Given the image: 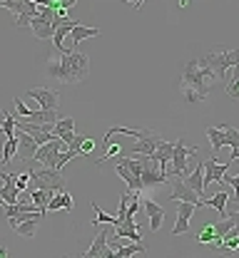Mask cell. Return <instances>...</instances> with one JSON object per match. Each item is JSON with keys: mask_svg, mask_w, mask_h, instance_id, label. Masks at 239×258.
Wrapping results in <instances>:
<instances>
[{"mask_svg": "<svg viewBox=\"0 0 239 258\" xmlns=\"http://www.w3.org/2000/svg\"><path fill=\"white\" fill-rule=\"evenodd\" d=\"M184 184H187L189 189H195L200 196L205 194V186H207L205 184V159H200V164L195 166V171H192L189 176H184Z\"/></svg>", "mask_w": 239, "mask_h": 258, "instance_id": "cell-20", "label": "cell"}, {"mask_svg": "<svg viewBox=\"0 0 239 258\" xmlns=\"http://www.w3.org/2000/svg\"><path fill=\"white\" fill-rule=\"evenodd\" d=\"M195 157H200V149L197 147H187L184 144V139H179V142H174V152H172V171L170 176H189V159H195Z\"/></svg>", "mask_w": 239, "mask_h": 258, "instance_id": "cell-4", "label": "cell"}, {"mask_svg": "<svg viewBox=\"0 0 239 258\" xmlns=\"http://www.w3.org/2000/svg\"><path fill=\"white\" fill-rule=\"evenodd\" d=\"M112 236H115V238H120V236H122V238H130V241H142V233L137 231L135 216H127L122 224L112 231Z\"/></svg>", "mask_w": 239, "mask_h": 258, "instance_id": "cell-19", "label": "cell"}, {"mask_svg": "<svg viewBox=\"0 0 239 258\" xmlns=\"http://www.w3.org/2000/svg\"><path fill=\"white\" fill-rule=\"evenodd\" d=\"M130 199H132V194H122V196H120V201H117V216H120V221H125V216H127Z\"/></svg>", "mask_w": 239, "mask_h": 258, "instance_id": "cell-38", "label": "cell"}, {"mask_svg": "<svg viewBox=\"0 0 239 258\" xmlns=\"http://www.w3.org/2000/svg\"><path fill=\"white\" fill-rule=\"evenodd\" d=\"M90 72V57L85 52H68L60 62H50V75L65 85H77Z\"/></svg>", "mask_w": 239, "mask_h": 258, "instance_id": "cell-2", "label": "cell"}, {"mask_svg": "<svg viewBox=\"0 0 239 258\" xmlns=\"http://www.w3.org/2000/svg\"><path fill=\"white\" fill-rule=\"evenodd\" d=\"M90 37H100V28H87V25H77L75 30L70 32V40L75 42V45H80L82 40H90Z\"/></svg>", "mask_w": 239, "mask_h": 258, "instance_id": "cell-27", "label": "cell"}, {"mask_svg": "<svg viewBox=\"0 0 239 258\" xmlns=\"http://www.w3.org/2000/svg\"><path fill=\"white\" fill-rule=\"evenodd\" d=\"M127 3H135V0H127Z\"/></svg>", "mask_w": 239, "mask_h": 258, "instance_id": "cell-46", "label": "cell"}, {"mask_svg": "<svg viewBox=\"0 0 239 258\" xmlns=\"http://www.w3.org/2000/svg\"><path fill=\"white\" fill-rule=\"evenodd\" d=\"M234 219H237V226H239V211H237V214H234Z\"/></svg>", "mask_w": 239, "mask_h": 258, "instance_id": "cell-45", "label": "cell"}, {"mask_svg": "<svg viewBox=\"0 0 239 258\" xmlns=\"http://www.w3.org/2000/svg\"><path fill=\"white\" fill-rule=\"evenodd\" d=\"M28 97H33L40 109H58V104H60L58 92L50 87H33V90H28Z\"/></svg>", "mask_w": 239, "mask_h": 258, "instance_id": "cell-11", "label": "cell"}, {"mask_svg": "<svg viewBox=\"0 0 239 258\" xmlns=\"http://www.w3.org/2000/svg\"><path fill=\"white\" fill-rule=\"evenodd\" d=\"M95 149H98V142L90 137V134H82V144H80V157H90V154H95Z\"/></svg>", "mask_w": 239, "mask_h": 258, "instance_id": "cell-36", "label": "cell"}, {"mask_svg": "<svg viewBox=\"0 0 239 258\" xmlns=\"http://www.w3.org/2000/svg\"><path fill=\"white\" fill-rule=\"evenodd\" d=\"M92 209H95V214H98V219L92 221L95 226H98V224H112L115 228H117V226L122 224V221H120V216H110V214H105V211H100V206H98L95 201H92Z\"/></svg>", "mask_w": 239, "mask_h": 258, "instance_id": "cell-33", "label": "cell"}, {"mask_svg": "<svg viewBox=\"0 0 239 258\" xmlns=\"http://www.w3.org/2000/svg\"><path fill=\"white\" fill-rule=\"evenodd\" d=\"M122 164H125V166H130V171H132V174H137V176H142V171H145V166H147V164H150V157H145V159H127V157H122Z\"/></svg>", "mask_w": 239, "mask_h": 258, "instance_id": "cell-32", "label": "cell"}, {"mask_svg": "<svg viewBox=\"0 0 239 258\" xmlns=\"http://www.w3.org/2000/svg\"><path fill=\"white\" fill-rule=\"evenodd\" d=\"M202 62L217 75V80H219L222 85H227L229 70L239 62V47L237 50H224V52H207L205 57H202Z\"/></svg>", "mask_w": 239, "mask_h": 258, "instance_id": "cell-3", "label": "cell"}, {"mask_svg": "<svg viewBox=\"0 0 239 258\" xmlns=\"http://www.w3.org/2000/svg\"><path fill=\"white\" fill-rule=\"evenodd\" d=\"M28 171H30V179H33L40 189H55V191H63V189H65V181H63L60 169H53V166H40V169H35V166H30Z\"/></svg>", "mask_w": 239, "mask_h": 258, "instance_id": "cell-5", "label": "cell"}, {"mask_svg": "<svg viewBox=\"0 0 239 258\" xmlns=\"http://www.w3.org/2000/svg\"><path fill=\"white\" fill-rule=\"evenodd\" d=\"M60 139H63V142H65V144H72V142H75V139H77V134H75V129H72V132H65V134H60Z\"/></svg>", "mask_w": 239, "mask_h": 258, "instance_id": "cell-42", "label": "cell"}, {"mask_svg": "<svg viewBox=\"0 0 239 258\" xmlns=\"http://www.w3.org/2000/svg\"><path fill=\"white\" fill-rule=\"evenodd\" d=\"M234 161H224V164H219V159L217 157H209V159H205V184H212V181H222L224 179V174L229 171V166H232Z\"/></svg>", "mask_w": 239, "mask_h": 258, "instance_id": "cell-12", "label": "cell"}, {"mask_svg": "<svg viewBox=\"0 0 239 258\" xmlns=\"http://www.w3.org/2000/svg\"><path fill=\"white\" fill-rule=\"evenodd\" d=\"M8 256V248H0V258H5Z\"/></svg>", "mask_w": 239, "mask_h": 258, "instance_id": "cell-44", "label": "cell"}, {"mask_svg": "<svg viewBox=\"0 0 239 258\" xmlns=\"http://www.w3.org/2000/svg\"><path fill=\"white\" fill-rule=\"evenodd\" d=\"M15 154H18V134L8 137V142H5V147H3V161H5V164H10Z\"/></svg>", "mask_w": 239, "mask_h": 258, "instance_id": "cell-31", "label": "cell"}, {"mask_svg": "<svg viewBox=\"0 0 239 258\" xmlns=\"http://www.w3.org/2000/svg\"><path fill=\"white\" fill-rule=\"evenodd\" d=\"M155 164H157V161H150V164L145 166L142 176H139V179H142V186H145V189H150V186H160V184H165V181L170 179L167 174H162L160 169H155Z\"/></svg>", "mask_w": 239, "mask_h": 258, "instance_id": "cell-17", "label": "cell"}, {"mask_svg": "<svg viewBox=\"0 0 239 258\" xmlns=\"http://www.w3.org/2000/svg\"><path fill=\"white\" fill-rule=\"evenodd\" d=\"M237 85H239V62L234 64L232 70H229V80H227V92H229V90H234Z\"/></svg>", "mask_w": 239, "mask_h": 258, "instance_id": "cell-40", "label": "cell"}, {"mask_svg": "<svg viewBox=\"0 0 239 258\" xmlns=\"http://www.w3.org/2000/svg\"><path fill=\"white\" fill-rule=\"evenodd\" d=\"M75 3H77V0H63V3H58V5H60V8H65V10H68V8H72V5H75Z\"/></svg>", "mask_w": 239, "mask_h": 258, "instance_id": "cell-43", "label": "cell"}, {"mask_svg": "<svg viewBox=\"0 0 239 258\" xmlns=\"http://www.w3.org/2000/svg\"><path fill=\"white\" fill-rule=\"evenodd\" d=\"M224 134H227V144L232 147V157L229 161L239 159V129L237 127H224Z\"/></svg>", "mask_w": 239, "mask_h": 258, "instance_id": "cell-30", "label": "cell"}, {"mask_svg": "<svg viewBox=\"0 0 239 258\" xmlns=\"http://www.w3.org/2000/svg\"><path fill=\"white\" fill-rule=\"evenodd\" d=\"M142 206H145V211H147L150 228H152V231H160V228H162V221H165V209H162L157 201H152V199H145Z\"/></svg>", "mask_w": 239, "mask_h": 258, "instance_id": "cell-16", "label": "cell"}, {"mask_svg": "<svg viewBox=\"0 0 239 258\" xmlns=\"http://www.w3.org/2000/svg\"><path fill=\"white\" fill-rule=\"evenodd\" d=\"M170 181H172V191H170L172 201H192V204H200V194L195 191V189H189L182 176H172Z\"/></svg>", "mask_w": 239, "mask_h": 258, "instance_id": "cell-13", "label": "cell"}, {"mask_svg": "<svg viewBox=\"0 0 239 258\" xmlns=\"http://www.w3.org/2000/svg\"><path fill=\"white\" fill-rule=\"evenodd\" d=\"M77 25H80V20H75V18H65V20H60V23L55 25V32H53V45L60 50V55H68V50L63 47V40H65V37H68Z\"/></svg>", "mask_w": 239, "mask_h": 258, "instance_id": "cell-15", "label": "cell"}, {"mask_svg": "<svg viewBox=\"0 0 239 258\" xmlns=\"http://www.w3.org/2000/svg\"><path fill=\"white\" fill-rule=\"evenodd\" d=\"M15 134H18V154H20V159L25 161H33L35 152H37V142H35V137L30 132H25V129H18L15 127Z\"/></svg>", "mask_w": 239, "mask_h": 258, "instance_id": "cell-14", "label": "cell"}, {"mask_svg": "<svg viewBox=\"0 0 239 258\" xmlns=\"http://www.w3.org/2000/svg\"><path fill=\"white\" fill-rule=\"evenodd\" d=\"M207 139L212 144V152L217 154L222 147H227V134H224V127H209L207 129Z\"/></svg>", "mask_w": 239, "mask_h": 258, "instance_id": "cell-26", "label": "cell"}, {"mask_svg": "<svg viewBox=\"0 0 239 258\" xmlns=\"http://www.w3.org/2000/svg\"><path fill=\"white\" fill-rule=\"evenodd\" d=\"M162 142H165V139H162V134L150 132V129H142L139 139H137V142L130 147V149H127V152H130V154H142V157H152Z\"/></svg>", "mask_w": 239, "mask_h": 258, "instance_id": "cell-9", "label": "cell"}, {"mask_svg": "<svg viewBox=\"0 0 239 258\" xmlns=\"http://www.w3.org/2000/svg\"><path fill=\"white\" fill-rule=\"evenodd\" d=\"M227 201H229V194L227 191H217L212 199H205V201L200 199L197 209H200V206H209V209H214V211L219 214V219H224V216H229V214H227Z\"/></svg>", "mask_w": 239, "mask_h": 258, "instance_id": "cell-18", "label": "cell"}, {"mask_svg": "<svg viewBox=\"0 0 239 258\" xmlns=\"http://www.w3.org/2000/svg\"><path fill=\"white\" fill-rule=\"evenodd\" d=\"M177 221H174V228H172V236H179V233H187L189 231V219L192 214L197 211V204L192 201H177Z\"/></svg>", "mask_w": 239, "mask_h": 258, "instance_id": "cell-10", "label": "cell"}, {"mask_svg": "<svg viewBox=\"0 0 239 258\" xmlns=\"http://www.w3.org/2000/svg\"><path fill=\"white\" fill-rule=\"evenodd\" d=\"M15 124H18V117H13V114L3 112V122H0V129H3V134H5V137H13V134H15Z\"/></svg>", "mask_w": 239, "mask_h": 258, "instance_id": "cell-35", "label": "cell"}, {"mask_svg": "<svg viewBox=\"0 0 239 258\" xmlns=\"http://www.w3.org/2000/svg\"><path fill=\"white\" fill-rule=\"evenodd\" d=\"M13 102H15V109H18V117H20V119H30V114H33V109H28V107L23 104V99H20V97H13Z\"/></svg>", "mask_w": 239, "mask_h": 258, "instance_id": "cell-39", "label": "cell"}, {"mask_svg": "<svg viewBox=\"0 0 239 258\" xmlns=\"http://www.w3.org/2000/svg\"><path fill=\"white\" fill-rule=\"evenodd\" d=\"M55 194H58L55 189H40V186L30 191V199H33V204H35V206L40 209V214H42V216L47 214V201H50V199H53Z\"/></svg>", "mask_w": 239, "mask_h": 258, "instance_id": "cell-25", "label": "cell"}, {"mask_svg": "<svg viewBox=\"0 0 239 258\" xmlns=\"http://www.w3.org/2000/svg\"><path fill=\"white\" fill-rule=\"evenodd\" d=\"M112 231H115V226L107 224V228H103V231L95 236L92 246L82 253V258H117V251H115L112 246H107V241H110Z\"/></svg>", "mask_w": 239, "mask_h": 258, "instance_id": "cell-7", "label": "cell"}, {"mask_svg": "<svg viewBox=\"0 0 239 258\" xmlns=\"http://www.w3.org/2000/svg\"><path fill=\"white\" fill-rule=\"evenodd\" d=\"M214 80H217V75L202 60H189L187 67H184V75H182V87H184L187 99L189 102H202V99H207Z\"/></svg>", "mask_w": 239, "mask_h": 258, "instance_id": "cell-1", "label": "cell"}, {"mask_svg": "<svg viewBox=\"0 0 239 258\" xmlns=\"http://www.w3.org/2000/svg\"><path fill=\"white\" fill-rule=\"evenodd\" d=\"M219 253H232V251H239V226H232L224 236H222V243L217 246Z\"/></svg>", "mask_w": 239, "mask_h": 258, "instance_id": "cell-23", "label": "cell"}, {"mask_svg": "<svg viewBox=\"0 0 239 258\" xmlns=\"http://www.w3.org/2000/svg\"><path fill=\"white\" fill-rule=\"evenodd\" d=\"M172 152H174V144H172V142H162V144L157 147V152L150 157L152 161L160 164V171H162V174H167V164L172 161ZM167 176H170V174H167Z\"/></svg>", "mask_w": 239, "mask_h": 258, "instance_id": "cell-21", "label": "cell"}, {"mask_svg": "<svg viewBox=\"0 0 239 258\" xmlns=\"http://www.w3.org/2000/svg\"><path fill=\"white\" fill-rule=\"evenodd\" d=\"M40 219H45L40 211H25V214H20V216H10L8 224H10V228H13L18 236H23V238H33L35 231H37Z\"/></svg>", "mask_w": 239, "mask_h": 258, "instance_id": "cell-6", "label": "cell"}, {"mask_svg": "<svg viewBox=\"0 0 239 258\" xmlns=\"http://www.w3.org/2000/svg\"><path fill=\"white\" fill-rule=\"evenodd\" d=\"M63 147H68V144H65L60 137H55L53 142L37 147L33 161H37L40 166H53V169H58V159H60V154H63Z\"/></svg>", "mask_w": 239, "mask_h": 258, "instance_id": "cell-8", "label": "cell"}, {"mask_svg": "<svg viewBox=\"0 0 239 258\" xmlns=\"http://www.w3.org/2000/svg\"><path fill=\"white\" fill-rule=\"evenodd\" d=\"M75 129V119L72 117H63V119H58L55 122V127H53V134H65V132H72Z\"/></svg>", "mask_w": 239, "mask_h": 258, "instance_id": "cell-37", "label": "cell"}, {"mask_svg": "<svg viewBox=\"0 0 239 258\" xmlns=\"http://www.w3.org/2000/svg\"><path fill=\"white\" fill-rule=\"evenodd\" d=\"M28 181H30V171H25V174H18V176H15V186H18L20 191H25V189H28Z\"/></svg>", "mask_w": 239, "mask_h": 258, "instance_id": "cell-41", "label": "cell"}, {"mask_svg": "<svg viewBox=\"0 0 239 258\" xmlns=\"http://www.w3.org/2000/svg\"><path fill=\"white\" fill-rule=\"evenodd\" d=\"M214 241H217V228H214V224H207L197 233V243H214Z\"/></svg>", "mask_w": 239, "mask_h": 258, "instance_id": "cell-34", "label": "cell"}, {"mask_svg": "<svg viewBox=\"0 0 239 258\" xmlns=\"http://www.w3.org/2000/svg\"><path fill=\"white\" fill-rule=\"evenodd\" d=\"M60 209H65V211H72V209H75V201H72V196H70L65 189L58 191L47 201V211H60Z\"/></svg>", "mask_w": 239, "mask_h": 258, "instance_id": "cell-24", "label": "cell"}, {"mask_svg": "<svg viewBox=\"0 0 239 258\" xmlns=\"http://www.w3.org/2000/svg\"><path fill=\"white\" fill-rule=\"evenodd\" d=\"M115 251H117V258H127V256H137V253H147V246L142 241H130V243H125V246H120Z\"/></svg>", "mask_w": 239, "mask_h": 258, "instance_id": "cell-28", "label": "cell"}, {"mask_svg": "<svg viewBox=\"0 0 239 258\" xmlns=\"http://www.w3.org/2000/svg\"><path fill=\"white\" fill-rule=\"evenodd\" d=\"M0 201H3V204H18V201H23V191H20L18 186L3 184V186H0Z\"/></svg>", "mask_w": 239, "mask_h": 258, "instance_id": "cell-29", "label": "cell"}, {"mask_svg": "<svg viewBox=\"0 0 239 258\" xmlns=\"http://www.w3.org/2000/svg\"><path fill=\"white\" fill-rule=\"evenodd\" d=\"M115 171L120 174V179L127 184V189H130V191H142V189H145V186H142V179H139L137 174H132V171H130V166H125L122 161H117Z\"/></svg>", "mask_w": 239, "mask_h": 258, "instance_id": "cell-22", "label": "cell"}]
</instances>
